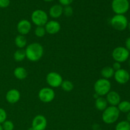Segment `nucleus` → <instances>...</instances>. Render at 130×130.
Instances as JSON below:
<instances>
[{"mask_svg":"<svg viewBox=\"0 0 130 130\" xmlns=\"http://www.w3.org/2000/svg\"><path fill=\"white\" fill-rule=\"evenodd\" d=\"M26 58L30 62H38L44 53L43 46L38 43H32L26 46L25 50Z\"/></svg>","mask_w":130,"mask_h":130,"instance_id":"obj_1","label":"nucleus"},{"mask_svg":"<svg viewBox=\"0 0 130 130\" xmlns=\"http://www.w3.org/2000/svg\"><path fill=\"white\" fill-rule=\"evenodd\" d=\"M120 115V112L118 107L115 106H108L103 111L102 121L107 124H111L116 123L118 120Z\"/></svg>","mask_w":130,"mask_h":130,"instance_id":"obj_2","label":"nucleus"},{"mask_svg":"<svg viewBox=\"0 0 130 130\" xmlns=\"http://www.w3.org/2000/svg\"><path fill=\"white\" fill-rule=\"evenodd\" d=\"M93 88L95 94L99 96H104L111 90V83L109 79L100 78L95 83Z\"/></svg>","mask_w":130,"mask_h":130,"instance_id":"obj_3","label":"nucleus"},{"mask_svg":"<svg viewBox=\"0 0 130 130\" xmlns=\"http://www.w3.org/2000/svg\"><path fill=\"white\" fill-rule=\"evenodd\" d=\"M128 19L124 15L116 14L110 19V25L114 29L118 31L126 30L128 27Z\"/></svg>","mask_w":130,"mask_h":130,"instance_id":"obj_4","label":"nucleus"},{"mask_svg":"<svg viewBox=\"0 0 130 130\" xmlns=\"http://www.w3.org/2000/svg\"><path fill=\"white\" fill-rule=\"evenodd\" d=\"M111 7L116 14L124 15L129 10L130 4L128 0H112Z\"/></svg>","mask_w":130,"mask_h":130,"instance_id":"obj_5","label":"nucleus"},{"mask_svg":"<svg viewBox=\"0 0 130 130\" xmlns=\"http://www.w3.org/2000/svg\"><path fill=\"white\" fill-rule=\"evenodd\" d=\"M31 20L33 24L37 27H44L48 21V14L43 10H36L32 13Z\"/></svg>","mask_w":130,"mask_h":130,"instance_id":"obj_6","label":"nucleus"},{"mask_svg":"<svg viewBox=\"0 0 130 130\" xmlns=\"http://www.w3.org/2000/svg\"><path fill=\"white\" fill-rule=\"evenodd\" d=\"M112 57L115 62L121 63L128 60L130 57V52L125 47L118 46L113 50L112 52Z\"/></svg>","mask_w":130,"mask_h":130,"instance_id":"obj_7","label":"nucleus"},{"mask_svg":"<svg viewBox=\"0 0 130 130\" xmlns=\"http://www.w3.org/2000/svg\"><path fill=\"white\" fill-rule=\"evenodd\" d=\"M55 96L54 90L50 87H44L41 89L38 93L39 100L43 103H50L53 101Z\"/></svg>","mask_w":130,"mask_h":130,"instance_id":"obj_8","label":"nucleus"},{"mask_svg":"<svg viewBox=\"0 0 130 130\" xmlns=\"http://www.w3.org/2000/svg\"><path fill=\"white\" fill-rule=\"evenodd\" d=\"M46 80L48 85L50 87L55 88L60 87L63 81L62 76L56 72H49L46 77Z\"/></svg>","mask_w":130,"mask_h":130,"instance_id":"obj_9","label":"nucleus"},{"mask_svg":"<svg viewBox=\"0 0 130 130\" xmlns=\"http://www.w3.org/2000/svg\"><path fill=\"white\" fill-rule=\"evenodd\" d=\"M114 77L118 83L124 85L129 81L130 74L127 70L121 68L118 71H115Z\"/></svg>","mask_w":130,"mask_h":130,"instance_id":"obj_10","label":"nucleus"},{"mask_svg":"<svg viewBox=\"0 0 130 130\" xmlns=\"http://www.w3.org/2000/svg\"><path fill=\"white\" fill-rule=\"evenodd\" d=\"M47 126V119L43 115L36 116L32 121V127L34 130H45Z\"/></svg>","mask_w":130,"mask_h":130,"instance_id":"obj_11","label":"nucleus"},{"mask_svg":"<svg viewBox=\"0 0 130 130\" xmlns=\"http://www.w3.org/2000/svg\"><path fill=\"white\" fill-rule=\"evenodd\" d=\"M31 29V23L27 19H22V20H20L17 25V31L20 35L25 36L29 34Z\"/></svg>","mask_w":130,"mask_h":130,"instance_id":"obj_12","label":"nucleus"},{"mask_svg":"<svg viewBox=\"0 0 130 130\" xmlns=\"http://www.w3.org/2000/svg\"><path fill=\"white\" fill-rule=\"evenodd\" d=\"M46 32L50 34H55L60 30L61 25L57 20H50L44 25Z\"/></svg>","mask_w":130,"mask_h":130,"instance_id":"obj_13","label":"nucleus"},{"mask_svg":"<svg viewBox=\"0 0 130 130\" xmlns=\"http://www.w3.org/2000/svg\"><path fill=\"white\" fill-rule=\"evenodd\" d=\"M105 99L108 104L111 106L115 107L118 106V104L121 101L120 95L116 91H111V90L107 94Z\"/></svg>","mask_w":130,"mask_h":130,"instance_id":"obj_14","label":"nucleus"},{"mask_svg":"<svg viewBox=\"0 0 130 130\" xmlns=\"http://www.w3.org/2000/svg\"><path fill=\"white\" fill-rule=\"evenodd\" d=\"M5 98L6 101L10 104H16L20 99V93L17 89H11L6 93Z\"/></svg>","mask_w":130,"mask_h":130,"instance_id":"obj_15","label":"nucleus"},{"mask_svg":"<svg viewBox=\"0 0 130 130\" xmlns=\"http://www.w3.org/2000/svg\"><path fill=\"white\" fill-rule=\"evenodd\" d=\"M63 6L61 5L56 4L53 5L49 10V15L53 19H58L63 14Z\"/></svg>","mask_w":130,"mask_h":130,"instance_id":"obj_16","label":"nucleus"},{"mask_svg":"<svg viewBox=\"0 0 130 130\" xmlns=\"http://www.w3.org/2000/svg\"><path fill=\"white\" fill-rule=\"evenodd\" d=\"M13 74L17 79L22 80L26 78L27 76V71L24 67H17L14 69Z\"/></svg>","mask_w":130,"mask_h":130,"instance_id":"obj_17","label":"nucleus"},{"mask_svg":"<svg viewBox=\"0 0 130 130\" xmlns=\"http://www.w3.org/2000/svg\"><path fill=\"white\" fill-rule=\"evenodd\" d=\"M95 105L97 110L100 111H104L108 107V103L105 98L103 96H99L95 100Z\"/></svg>","mask_w":130,"mask_h":130,"instance_id":"obj_18","label":"nucleus"},{"mask_svg":"<svg viewBox=\"0 0 130 130\" xmlns=\"http://www.w3.org/2000/svg\"><path fill=\"white\" fill-rule=\"evenodd\" d=\"M114 73H115V71L110 66L104 67L100 71V74L102 76V78L106 79H109L114 77Z\"/></svg>","mask_w":130,"mask_h":130,"instance_id":"obj_19","label":"nucleus"},{"mask_svg":"<svg viewBox=\"0 0 130 130\" xmlns=\"http://www.w3.org/2000/svg\"><path fill=\"white\" fill-rule=\"evenodd\" d=\"M27 39L25 37V36L19 35L17 36L15 39V43L17 47L19 48V49H23L24 47L27 46Z\"/></svg>","mask_w":130,"mask_h":130,"instance_id":"obj_20","label":"nucleus"},{"mask_svg":"<svg viewBox=\"0 0 130 130\" xmlns=\"http://www.w3.org/2000/svg\"><path fill=\"white\" fill-rule=\"evenodd\" d=\"M118 110L120 112L128 113L130 111V102L128 100L121 101L120 103L117 106Z\"/></svg>","mask_w":130,"mask_h":130,"instance_id":"obj_21","label":"nucleus"},{"mask_svg":"<svg viewBox=\"0 0 130 130\" xmlns=\"http://www.w3.org/2000/svg\"><path fill=\"white\" fill-rule=\"evenodd\" d=\"M13 58L17 62H22L26 58L25 50L18 49L13 54Z\"/></svg>","mask_w":130,"mask_h":130,"instance_id":"obj_22","label":"nucleus"},{"mask_svg":"<svg viewBox=\"0 0 130 130\" xmlns=\"http://www.w3.org/2000/svg\"><path fill=\"white\" fill-rule=\"evenodd\" d=\"M60 86L62 90L66 92H70L74 89L73 83L69 80H63Z\"/></svg>","mask_w":130,"mask_h":130,"instance_id":"obj_23","label":"nucleus"},{"mask_svg":"<svg viewBox=\"0 0 130 130\" xmlns=\"http://www.w3.org/2000/svg\"><path fill=\"white\" fill-rule=\"evenodd\" d=\"M115 130H130V123L126 120L121 121L116 124Z\"/></svg>","mask_w":130,"mask_h":130,"instance_id":"obj_24","label":"nucleus"},{"mask_svg":"<svg viewBox=\"0 0 130 130\" xmlns=\"http://www.w3.org/2000/svg\"><path fill=\"white\" fill-rule=\"evenodd\" d=\"M46 30L44 27L43 26H38L34 30V34L38 38H43L46 34Z\"/></svg>","mask_w":130,"mask_h":130,"instance_id":"obj_25","label":"nucleus"},{"mask_svg":"<svg viewBox=\"0 0 130 130\" xmlns=\"http://www.w3.org/2000/svg\"><path fill=\"white\" fill-rule=\"evenodd\" d=\"M1 125L3 130H13L15 128L13 123L10 120H6Z\"/></svg>","mask_w":130,"mask_h":130,"instance_id":"obj_26","label":"nucleus"},{"mask_svg":"<svg viewBox=\"0 0 130 130\" xmlns=\"http://www.w3.org/2000/svg\"><path fill=\"white\" fill-rule=\"evenodd\" d=\"M63 14L66 17H71L73 14V8L70 5L66 6L63 8Z\"/></svg>","mask_w":130,"mask_h":130,"instance_id":"obj_27","label":"nucleus"},{"mask_svg":"<svg viewBox=\"0 0 130 130\" xmlns=\"http://www.w3.org/2000/svg\"><path fill=\"white\" fill-rule=\"evenodd\" d=\"M7 118V114L6 110L3 108H0V124H2Z\"/></svg>","mask_w":130,"mask_h":130,"instance_id":"obj_28","label":"nucleus"},{"mask_svg":"<svg viewBox=\"0 0 130 130\" xmlns=\"http://www.w3.org/2000/svg\"><path fill=\"white\" fill-rule=\"evenodd\" d=\"M10 4V0H0V8H5L9 6Z\"/></svg>","mask_w":130,"mask_h":130,"instance_id":"obj_29","label":"nucleus"},{"mask_svg":"<svg viewBox=\"0 0 130 130\" xmlns=\"http://www.w3.org/2000/svg\"><path fill=\"white\" fill-rule=\"evenodd\" d=\"M74 0H58L60 3V5H61L62 6H69V5H71L72 2H73Z\"/></svg>","mask_w":130,"mask_h":130,"instance_id":"obj_30","label":"nucleus"},{"mask_svg":"<svg viewBox=\"0 0 130 130\" xmlns=\"http://www.w3.org/2000/svg\"><path fill=\"white\" fill-rule=\"evenodd\" d=\"M113 69L115 71H118V70L121 69V63L118 62H115L112 65V67Z\"/></svg>","mask_w":130,"mask_h":130,"instance_id":"obj_31","label":"nucleus"},{"mask_svg":"<svg viewBox=\"0 0 130 130\" xmlns=\"http://www.w3.org/2000/svg\"><path fill=\"white\" fill-rule=\"evenodd\" d=\"M125 48L130 52V37L126 38L125 41Z\"/></svg>","mask_w":130,"mask_h":130,"instance_id":"obj_32","label":"nucleus"},{"mask_svg":"<svg viewBox=\"0 0 130 130\" xmlns=\"http://www.w3.org/2000/svg\"><path fill=\"white\" fill-rule=\"evenodd\" d=\"M126 121L130 123V111L128 113H127L126 115Z\"/></svg>","mask_w":130,"mask_h":130,"instance_id":"obj_33","label":"nucleus"},{"mask_svg":"<svg viewBox=\"0 0 130 130\" xmlns=\"http://www.w3.org/2000/svg\"><path fill=\"white\" fill-rule=\"evenodd\" d=\"M128 29V30H129V32H130V22H128V27H127Z\"/></svg>","mask_w":130,"mask_h":130,"instance_id":"obj_34","label":"nucleus"},{"mask_svg":"<svg viewBox=\"0 0 130 130\" xmlns=\"http://www.w3.org/2000/svg\"><path fill=\"white\" fill-rule=\"evenodd\" d=\"M43 1H45V2H52L53 0H43Z\"/></svg>","mask_w":130,"mask_h":130,"instance_id":"obj_35","label":"nucleus"},{"mask_svg":"<svg viewBox=\"0 0 130 130\" xmlns=\"http://www.w3.org/2000/svg\"><path fill=\"white\" fill-rule=\"evenodd\" d=\"M28 130H34V128H33L31 126V127H30V128H29V129H28Z\"/></svg>","mask_w":130,"mask_h":130,"instance_id":"obj_36","label":"nucleus"},{"mask_svg":"<svg viewBox=\"0 0 130 130\" xmlns=\"http://www.w3.org/2000/svg\"><path fill=\"white\" fill-rule=\"evenodd\" d=\"M0 130H3V129L2 125H1V124H0Z\"/></svg>","mask_w":130,"mask_h":130,"instance_id":"obj_37","label":"nucleus"},{"mask_svg":"<svg viewBox=\"0 0 130 130\" xmlns=\"http://www.w3.org/2000/svg\"><path fill=\"white\" fill-rule=\"evenodd\" d=\"M128 62H129V66L130 67V57H129V58H128Z\"/></svg>","mask_w":130,"mask_h":130,"instance_id":"obj_38","label":"nucleus"}]
</instances>
